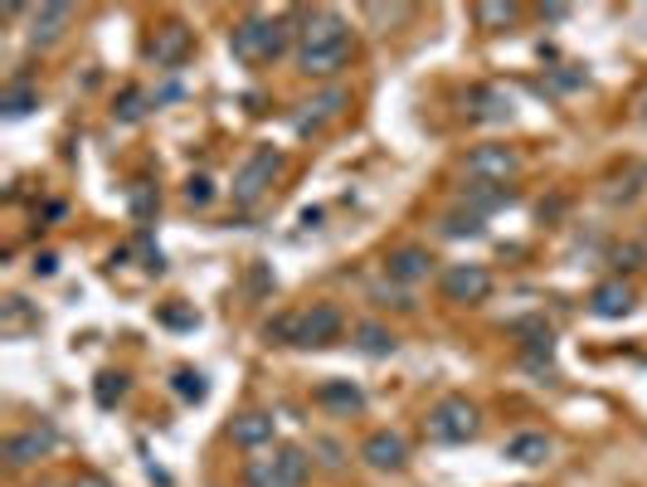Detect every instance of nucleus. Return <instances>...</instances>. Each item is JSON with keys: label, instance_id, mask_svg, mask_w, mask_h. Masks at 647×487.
<instances>
[{"label": "nucleus", "instance_id": "f8f14e48", "mask_svg": "<svg viewBox=\"0 0 647 487\" xmlns=\"http://www.w3.org/2000/svg\"><path fill=\"white\" fill-rule=\"evenodd\" d=\"M384 273H390L394 283H419V278L434 273V254L429 248H419V244H404V248H394V254L384 258Z\"/></svg>", "mask_w": 647, "mask_h": 487}, {"label": "nucleus", "instance_id": "39448f33", "mask_svg": "<svg viewBox=\"0 0 647 487\" xmlns=\"http://www.w3.org/2000/svg\"><path fill=\"white\" fill-rule=\"evenodd\" d=\"M438 288H443L448 303L477 307V303H487V297H492V273H487L483 264H448L443 278H438Z\"/></svg>", "mask_w": 647, "mask_h": 487}, {"label": "nucleus", "instance_id": "cd10ccee", "mask_svg": "<svg viewBox=\"0 0 647 487\" xmlns=\"http://www.w3.org/2000/svg\"><path fill=\"white\" fill-rule=\"evenodd\" d=\"M410 10L404 5H370V20H404Z\"/></svg>", "mask_w": 647, "mask_h": 487}, {"label": "nucleus", "instance_id": "c756f323", "mask_svg": "<svg viewBox=\"0 0 647 487\" xmlns=\"http://www.w3.org/2000/svg\"><path fill=\"white\" fill-rule=\"evenodd\" d=\"M54 268H59V258H54V254H39V258H35V273H45V278H49Z\"/></svg>", "mask_w": 647, "mask_h": 487}, {"label": "nucleus", "instance_id": "dca6fc26", "mask_svg": "<svg viewBox=\"0 0 647 487\" xmlns=\"http://www.w3.org/2000/svg\"><path fill=\"white\" fill-rule=\"evenodd\" d=\"M502 453H506L511 463H526V468H536V463L550 459V439H546V434H511Z\"/></svg>", "mask_w": 647, "mask_h": 487}, {"label": "nucleus", "instance_id": "7ed1b4c3", "mask_svg": "<svg viewBox=\"0 0 647 487\" xmlns=\"http://www.w3.org/2000/svg\"><path fill=\"white\" fill-rule=\"evenodd\" d=\"M424 429H429L434 443H467V439H477L483 419H477V405H473V400L448 395V400H438V405L429 410Z\"/></svg>", "mask_w": 647, "mask_h": 487}, {"label": "nucleus", "instance_id": "c85d7f7f", "mask_svg": "<svg viewBox=\"0 0 647 487\" xmlns=\"http://www.w3.org/2000/svg\"><path fill=\"white\" fill-rule=\"evenodd\" d=\"M132 210H137V220H146V215H151V195H146L142 185L132 191Z\"/></svg>", "mask_w": 647, "mask_h": 487}, {"label": "nucleus", "instance_id": "20e7f679", "mask_svg": "<svg viewBox=\"0 0 647 487\" xmlns=\"http://www.w3.org/2000/svg\"><path fill=\"white\" fill-rule=\"evenodd\" d=\"M307 453L302 449H273L268 459H248L244 483L248 487H302L307 483Z\"/></svg>", "mask_w": 647, "mask_h": 487}, {"label": "nucleus", "instance_id": "1a4fd4ad", "mask_svg": "<svg viewBox=\"0 0 647 487\" xmlns=\"http://www.w3.org/2000/svg\"><path fill=\"white\" fill-rule=\"evenodd\" d=\"M463 171L473 175L477 185H497V191H502L511 175L521 171V157L511 147H477V151H467Z\"/></svg>", "mask_w": 647, "mask_h": 487}, {"label": "nucleus", "instance_id": "9d476101", "mask_svg": "<svg viewBox=\"0 0 647 487\" xmlns=\"http://www.w3.org/2000/svg\"><path fill=\"white\" fill-rule=\"evenodd\" d=\"M195 49V35L181 25V20H166V25H156L151 45H146V54H151L156 69H181L185 59H191Z\"/></svg>", "mask_w": 647, "mask_h": 487}, {"label": "nucleus", "instance_id": "bb28decb", "mask_svg": "<svg viewBox=\"0 0 647 487\" xmlns=\"http://www.w3.org/2000/svg\"><path fill=\"white\" fill-rule=\"evenodd\" d=\"M210 181H205V175H191V181H185V200L191 205H210Z\"/></svg>", "mask_w": 647, "mask_h": 487}, {"label": "nucleus", "instance_id": "4468645a", "mask_svg": "<svg viewBox=\"0 0 647 487\" xmlns=\"http://www.w3.org/2000/svg\"><path fill=\"white\" fill-rule=\"evenodd\" d=\"M589 313L603 317V322H613V317H628L633 313V288L623 283V278L599 283V288H594V297H589Z\"/></svg>", "mask_w": 647, "mask_h": 487}, {"label": "nucleus", "instance_id": "f3484780", "mask_svg": "<svg viewBox=\"0 0 647 487\" xmlns=\"http://www.w3.org/2000/svg\"><path fill=\"white\" fill-rule=\"evenodd\" d=\"M302 108H307V112H302V118H297V127L307 132V127H317V122L337 118V112L346 108V88H327V93H321V98H307V102H302Z\"/></svg>", "mask_w": 647, "mask_h": 487}, {"label": "nucleus", "instance_id": "ddd939ff", "mask_svg": "<svg viewBox=\"0 0 647 487\" xmlns=\"http://www.w3.org/2000/svg\"><path fill=\"white\" fill-rule=\"evenodd\" d=\"M229 439L239 443V449H264V443H273V414L264 410H244L229 419Z\"/></svg>", "mask_w": 647, "mask_h": 487}, {"label": "nucleus", "instance_id": "6e6552de", "mask_svg": "<svg viewBox=\"0 0 647 487\" xmlns=\"http://www.w3.org/2000/svg\"><path fill=\"white\" fill-rule=\"evenodd\" d=\"M54 449H59V429H54V424H29V429L10 434L5 449H0V453H5L10 468H29V463L49 459Z\"/></svg>", "mask_w": 647, "mask_h": 487}, {"label": "nucleus", "instance_id": "7c9ffc66", "mask_svg": "<svg viewBox=\"0 0 647 487\" xmlns=\"http://www.w3.org/2000/svg\"><path fill=\"white\" fill-rule=\"evenodd\" d=\"M73 487H108V483H102V478H78Z\"/></svg>", "mask_w": 647, "mask_h": 487}, {"label": "nucleus", "instance_id": "f03ea898", "mask_svg": "<svg viewBox=\"0 0 647 487\" xmlns=\"http://www.w3.org/2000/svg\"><path fill=\"white\" fill-rule=\"evenodd\" d=\"M292 35H297V29H292L288 15L248 10V15L229 29V49H234V59H244V64H273V59L288 54Z\"/></svg>", "mask_w": 647, "mask_h": 487}, {"label": "nucleus", "instance_id": "a211bd4d", "mask_svg": "<svg viewBox=\"0 0 647 487\" xmlns=\"http://www.w3.org/2000/svg\"><path fill=\"white\" fill-rule=\"evenodd\" d=\"M317 405H327V410H361L365 400H361V390L351 386V380H327V386H317Z\"/></svg>", "mask_w": 647, "mask_h": 487}, {"label": "nucleus", "instance_id": "f257e3e1", "mask_svg": "<svg viewBox=\"0 0 647 487\" xmlns=\"http://www.w3.org/2000/svg\"><path fill=\"white\" fill-rule=\"evenodd\" d=\"M351 59V25L341 20V10L317 5L302 15L297 29V69L307 78H337Z\"/></svg>", "mask_w": 647, "mask_h": 487}, {"label": "nucleus", "instance_id": "4be33fe9", "mask_svg": "<svg viewBox=\"0 0 647 487\" xmlns=\"http://www.w3.org/2000/svg\"><path fill=\"white\" fill-rule=\"evenodd\" d=\"M477 102H483V108L473 112L477 122H502V118H511V98H506V93L483 88V93H477Z\"/></svg>", "mask_w": 647, "mask_h": 487}, {"label": "nucleus", "instance_id": "a878e982", "mask_svg": "<svg viewBox=\"0 0 647 487\" xmlns=\"http://www.w3.org/2000/svg\"><path fill=\"white\" fill-rule=\"evenodd\" d=\"M142 93L137 88H127V93H122V102H118V108H112V118H118V122H137L142 118Z\"/></svg>", "mask_w": 647, "mask_h": 487}, {"label": "nucleus", "instance_id": "9b49d317", "mask_svg": "<svg viewBox=\"0 0 647 487\" xmlns=\"http://www.w3.org/2000/svg\"><path fill=\"white\" fill-rule=\"evenodd\" d=\"M361 459L370 463V468H380V473H400L404 463H410V443H404L394 429H375L370 439L361 443Z\"/></svg>", "mask_w": 647, "mask_h": 487}, {"label": "nucleus", "instance_id": "0eeeda50", "mask_svg": "<svg viewBox=\"0 0 647 487\" xmlns=\"http://www.w3.org/2000/svg\"><path fill=\"white\" fill-rule=\"evenodd\" d=\"M278 166H283V157H278L273 147H258L254 157L239 166V175H234V205H254V200H264V191L273 185Z\"/></svg>", "mask_w": 647, "mask_h": 487}, {"label": "nucleus", "instance_id": "5701e85b", "mask_svg": "<svg viewBox=\"0 0 647 487\" xmlns=\"http://www.w3.org/2000/svg\"><path fill=\"white\" fill-rule=\"evenodd\" d=\"M175 395L191 400V405H200L205 400V376L200 370H175Z\"/></svg>", "mask_w": 647, "mask_h": 487}, {"label": "nucleus", "instance_id": "393cba45", "mask_svg": "<svg viewBox=\"0 0 647 487\" xmlns=\"http://www.w3.org/2000/svg\"><path fill=\"white\" fill-rule=\"evenodd\" d=\"M127 395V376H98V405H112V400H122Z\"/></svg>", "mask_w": 647, "mask_h": 487}, {"label": "nucleus", "instance_id": "6ab92c4d", "mask_svg": "<svg viewBox=\"0 0 647 487\" xmlns=\"http://www.w3.org/2000/svg\"><path fill=\"white\" fill-rule=\"evenodd\" d=\"M516 15H521V5H511V0H483V5L473 10V20L483 29H511Z\"/></svg>", "mask_w": 647, "mask_h": 487}, {"label": "nucleus", "instance_id": "423d86ee", "mask_svg": "<svg viewBox=\"0 0 647 487\" xmlns=\"http://www.w3.org/2000/svg\"><path fill=\"white\" fill-rule=\"evenodd\" d=\"M341 307L331 303H312L307 313L292 317V346H331L341 337Z\"/></svg>", "mask_w": 647, "mask_h": 487}, {"label": "nucleus", "instance_id": "aec40b11", "mask_svg": "<svg viewBox=\"0 0 647 487\" xmlns=\"http://www.w3.org/2000/svg\"><path fill=\"white\" fill-rule=\"evenodd\" d=\"M356 346L365 351V356H390V351H394V331L380 327V322H361L356 327Z\"/></svg>", "mask_w": 647, "mask_h": 487}, {"label": "nucleus", "instance_id": "412c9836", "mask_svg": "<svg viewBox=\"0 0 647 487\" xmlns=\"http://www.w3.org/2000/svg\"><path fill=\"white\" fill-rule=\"evenodd\" d=\"M0 108H5V118H25L29 108H39V93L29 88V83H10L5 98H0Z\"/></svg>", "mask_w": 647, "mask_h": 487}, {"label": "nucleus", "instance_id": "b1692460", "mask_svg": "<svg viewBox=\"0 0 647 487\" xmlns=\"http://www.w3.org/2000/svg\"><path fill=\"white\" fill-rule=\"evenodd\" d=\"M443 234H453V240H463V234H483V215H477V210L448 215V220H443Z\"/></svg>", "mask_w": 647, "mask_h": 487}, {"label": "nucleus", "instance_id": "2eb2a0df", "mask_svg": "<svg viewBox=\"0 0 647 487\" xmlns=\"http://www.w3.org/2000/svg\"><path fill=\"white\" fill-rule=\"evenodd\" d=\"M69 20H73V5H39L35 15H29V39H35V45H54Z\"/></svg>", "mask_w": 647, "mask_h": 487}]
</instances>
